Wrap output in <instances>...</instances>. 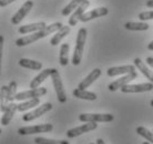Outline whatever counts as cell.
<instances>
[{"label":"cell","mask_w":153,"mask_h":144,"mask_svg":"<svg viewBox=\"0 0 153 144\" xmlns=\"http://www.w3.org/2000/svg\"><path fill=\"white\" fill-rule=\"evenodd\" d=\"M150 104H151V106H153V100L151 101V102H150Z\"/></svg>","instance_id":"cell-38"},{"label":"cell","mask_w":153,"mask_h":144,"mask_svg":"<svg viewBox=\"0 0 153 144\" xmlns=\"http://www.w3.org/2000/svg\"><path fill=\"white\" fill-rule=\"evenodd\" d=\"M69 43H62L61 48H60V56H59V62L62 67L69 63Z\"/></svg>","instance_id":"cell-23"},{"label":"cell","mask_w":153,"mask_h":144,"mask_svg":"<svg viewBox=\"0 0 153 144\" xmlns=\"http://www.w3.org/2000/svg\"><path fill=\"white\" fill-rule=\"evenodd\" d=\"M87 34L88 31L85 28H81L78 31V36H76V48H74V52H73L72 62L73 65H79L82 59V53H83L84 45H85V40H87Z\"/></svg>","instance_id":"cell-2"},{"label":"cell","mask_w":153,"mask_h":144,"mask_svg":"<svg viewBox=\"0 0 153 144\" xmlns=\"http://www.w3.org/2000/svg\"><path fill=\"white\" fill-rule=\"evenodd\" d=\"M139 19L142 21H146V20H151L153 19V11H144L141 12L139 15Z\"/></svg>","instance_id":"cell-31"},{"label":"cell","mask_w":153,"mask_h":144,"mask_svg":"<svg viewBox=\"0 0 153 144\" xmlns=\"http://www.w3.org/2000/svg\"><path fill=\"white\" fill-rule=\"evenodd\" d=\"M81 122H112L114 115L110 113H82L79 115Z\"/></svg>","instance_id":"cell-5"},{"label":"cell","mask_w":153,"mask_h":144,"mask_svg":"<svg viewBox=\"0 0 153 144\" xmlns=\"http://www.w3.org/2000/svg\"><path fill=\"white\" fill-rule=\"evenodd\" d=\"M62 26H63V24H62L61 22L51 23L50 26L45 27L42 30H39V31H37V32L30 33L29 36H25V37H21V38L17 39V40H16V45H17V47H25V46H28V45H31V43L38 41L40 39L46 38L47 36H49V34L57 32L59 29H61Z\"/></svg>","instance_id":"cell-1"},{"label":"cell","mask_w":153,"mask_h":144,"mask_svg":"<svg viewBox=\"0 0 153 144\" xmlns=\"http://www.w3.org/2000/svg\"><path fill=\"white\" fill-rule=\"evenodd\" d=\"M134 71H135V65H122V67H112V68H109L107 71V74L109 76H121V74H128V73H131V72Z\"/></svg>","instance_id":"cell-15"},{"label":"cell","mask_w":153,"mask_h":144,"mask_svg":"<svg viewBox=\"0 0 153 144\" xmlns=\"http://www.w3.org/2000/svg\"><path fill=\"white\" fill-rule=\"evenodd\" d=\"M109 13V9L105 7H101V8H97V9H93L89 12H84L83 15L81 16L80 21L82 22H88L92 19H96V18H100V17H103V16H107Z\"/></svg>","instance_id":"cell-12"},{"label":"cell","mask_w":153,"mask_h":144,"mask_svg":"<svg viewBox=\"0 0 153 144\" xmlns=\"http://www.w3.org/2000/svg\"><path fill=\"white\" fill-rule=\"evenodd\" d=\"M36 144H69V142L65 140H52V139H47V137H38L35 139Z\"/></svg>","instance_id":"cell-28"},{"label":"cell","mask_w":153,"mask_h":144,"mask_svg":"<svg viewBox=\"0 0 153 144\" xmlns=\"http://www.w3.org/2000/svg\"><path fill=\"white\" fill-rule=\"evenodd\" d=\"M123 93H140V92H148L153 90L152 82H146V83L140 84H126L123 88L120 89Z\"/></svg>","instance_id":"cell-11"},{"label":"cell","mask_w":153,"mask_h":144,"mask_svg":"<svg viewBox=\"0 0 153 144\" xmlns=\"http://www.w3.org/2000/svg\"><path fill=\"white\" fill-rule=\"evenodd\" d=\"M39 103H40V99L39 98L29 99L27 101H25V102L18 104V111L25 112V111H27V110H30V109L35 108V106H38Z\"/></svg>","instance_id":"cell-24"},{"label":"cell","mask_w":153,"mask_h":144,"mask_svg":"<svg viewBox=\"0 0 153 144\" xmlns=\"http://www.w3.org/2000/svg\"><path fill=\"white\" fill-rule=\"evenodd\" d=\"M19 65L22 68L30 69V70H35V71H40L42 69V63L39 61L31 60V59H26L22 58L19 60Z\"/></svg>","instance_id":"cell-21"},{"label":"cell","mask_w":153,"mask_h":144,"mask_svg":"<svg viewBox=\"0 0 153 144\" xmlns=\"http://www.w3.org/2000/svg\"><path fill=\"white\" fill-rule=\"evenodd\" d=\"M32 7H33V1H32V0H27V1L21 6V8H20L19 10L12 16V18H11L12 24H16V26L19 24V23L26 18V16L29 13V11L32 9Z\"/></svg>","instance_id":"cell-8"},{"label":"cell","mask_w":153,"mask_h":144,"mask_svg":"<svg viewBox=\"0 0 153 144\" xmlns=\"http://www.w3.org/2000/svg\"><path fill=\"white\" fill-rule=\"evenodd\" d=\"M16 95H17V82L11 81L9 85H8V100L11 103L16 100Z\"/></svg>","instance_id":"cell-30"},{"label":"cell","mask_w":153,"mask_h":144,"mask_svg":"<svg viewBox=\"0 0 153 144\" xmlns=\"http://www.w3.org/2000/svg\"><path fill=\"white\" fill-rule=\"evenodd\" d=\"M4 37L0 36V73H1V60H2V49H4Z\"/></svg>","instance_id":"cell-32"},{"label":"cell","mask_w":153,"mask_h":144,"mask_svg":"<svg viewBox=\"0 0 153 144\" xmlns=\"http://www.w3.org/2000/svg\"><path fill=\"white\" fill-rule=\"evenodd\" d=\"M137 133H138L140 137H144L148 142L153 144V132L149 131L148 129H146L144 126H138L137 128Z\"/></svg>","instance_id":"cell-29"},{"label":"cell","mask_w":153,"mask_h":144,"mask_svg":"<svg viewBox=\"0 0 153 144\" xmlns=\"http://www.w3.org/2000/svg\"><path fill=\"white\" fill-rule=\"evenodd\" d=\"M148 50H150V51H153V41H151L148 45Z\"/></svg>","instance_id":"cell-36"},{"label":"cell","mask_w":153,"mask_h":144,"mask_svg":"<svg viewBox=\"0 0 153 144\" xmlns=\"http://www.w3.org/2000/svg\"><path fill=\"white\" fill-rule=\"evenodd\" d=\"M13 1H16V0H0V7H4V6L11 4Z\"/></svg>","instance_id":"cell-33"},{"label":"cell","mask_w":153,"mask_h":144,"mask_svg":"<svg viewBox=\"0 0 153 144\" xmlns=\"http://www.w3.org/2000/svg\"><path fill=\"white\" fill-rule=\"evenodd\" d=\"M46 94H47L46 88H37V89H30L28 91H22L17 93L16 100L22 101V100H29V99L41 98V96H43V95Z\"/></svg>","instance_id":"cell-10"},{"label":"cell","mask_w":153,"mask_h":144,"mask_svg":"<svg viewBox=\"0 0 153 144\" xmlns=\"http://www.w3.org/2000/svg\"><path fill=\"white\" fill-rule=\"evenodd\" d=\"M51 79H52V84H53V88L54 90H56V93H57L58 101L60 103H65L67 102V94H65V89H63V83H62L61 76H60L59 71H58L57 69H52Z\"/></svg>","instance_id":"cell-3"},{"label":"cell","mask_w":153,"mask_h":144,"mask_svg":"<svg viewBox=\"0 0 153 144\" xmlns=\"http://www.w3.org/2000/svg\"><path fill=\"white\" fill-rule=\"evenodd\" d=\"M51 72H52V69H45L43 71H41L38 76H35L33 79L31 80L30 82V89H37L41 85V83H43L47 80L48 76H51Z\"/></svg>","instance_id":"cell-18"},{"label":"cell","mask_w":153,"mask_h":144,"mask_svg":"<svg viewBox=\"0 0 153 144\" xmlns=\"http://www.w3.org/2000/svg\"><path fill=\"white\" fill-rule=\"evenodd\" d=\"M146 63L148 65H150L151 68H153V57H148V58H146Z\"/></svg>","instance_id":"cell-34"},{"label":"cell","mask_w":153,"mask_h":144,"mask_svg":"<svg viewBox=\"0 0 153 144\" xmlns=\"http://www.w3.org/2000/svg\"><path fill=\"white\" fill-rule=\"evenodd\" d=\"M84 1H85V0H71L69 4L62 9V11H61L62 16H69L74 9H76L81 4H83Z\"/></svg>","instance_id":"cell-27"},{"label":"cell","mask_w":153,"mask_h":144,"mask_svg":"<svg viewBox=\"0 0 153 144\" xmlns=\"http://www.w3.org/2000/svg\"><path fill=\"white\" fill-rule=\"evenodd\" d=\"M142 144H150V142H143Z\"/></svg>","instance_id":"cell-39"},{"label":"cell","mask_w":153,"mask_h":144,"mask_svg":"<svg viewBox=\"0 0 153 144\" xmlns=\"http://www.w3.org/2000/svg\"><path fill=\"white\" fill-rule=\"evenodd\" d=\"M101 70L100 69H94V70H92L91 73L89 74L88 76H85L82 81H81L79 85H78V89H81V90H85V89H88L90 85H91L96 80H98L101 76Z\"/></svg>","instance_id":"cell-14"},{"label":"cell","mask_w":153,"mask_h":144,"mask_svg":"<svg viewBox=\"0 0 153 144\" xmlns=\"http://www.w3.org/2000/svg\"><path fill=\"white\" fill-rule=\"evenodd\" d=\"M70 32V27L69 26H62L61 29H59L57 32H54V36L51 38L50 40V43H51V46H58L61 40L63 38H65Z\"/></svg>","instance_id":"cell-19"},{"label":"cell","mask_w":153,"mask_h":144,"mask_svg":"<svg viewBox=\"0 0 153 144\" xmlns=\"http://www.w3.org/2000/svg\"><path fill=\"white\" fill-rule=\"evenodd\" d=\"M53 130L52 124H38L32 125V126H22L18 130V134L20 135H31V134H37V133H48Z\"/></svg>","instance_id":"cell-4"},{"label":"cell","mask_w":153,"mask_h":144,"mask_svg":"<svg viewBox=\"0 0 153 144\" xmlns=\"http://www.w3.org/2000/svg\"><path fill=\"white\" fill-rule=\"evenodd\" d=\"M146 7L153 8V0H148L146 1Z\"/></svg>","instance_id":"cell-35"},{"label":"cell","mask_w":153,"mask_h":144,"mask_svg":"<svg viewBox=\"0 0 153 144\" xmlns=\"http://www.w3.org/2000/svg\"><path fill=\"white\" fill-rule=\"evenodd\" d=\"M133 62H134L135 68H138L139 70L141 71L142 74L146 76L148 80H150V82H152L153 83V71H151V70L148 68V65H146L140 58H135Z\"/></svg>","instance_id":"cell-20"},{"label":"cell","mask_w":153,"mask_h":144,"mask_svg":"<svg viewBox=\"0 0 153 144\" xmlns=\"http://www.w3.org/2000/svg\"><path fill=\"white\" fill-rule=\"evenodd\" d=\"M17 111H18V104H16V103H13V102L9 103L8 108L4 112V115H2V118H1V121H0V124L4 125V126L9 124V123L11 122L12 118H13V115H15V113Z\"/></svg>","instance_id":"cell-17"},{"label":"cell","mask_w":153,"mask_h":144,"mask_svg":"<svg viewBox=\"0 0 153 144\" xmlns=\"http://www.w3.org/2000/svg\"><path fill=\"white\" fill-rule=\"evenodd\" d=\"M149 24L146 22H126L124 23V28L126 30L130 31H146L149 29Z\"/></svg>","instance_id":"cell-26"},{"label":"cell","mask_w":153,"mask_h":144,"mask_svg":"<svg viewBox=\"0 0 153 144\" xmlns=\"http://www.w3.org/2000/svg\"><path fill=\"white\" fill-rule=\"evenodd\" d=\"M137 76H138L137 71L128 73V74H126L124 76H122V78H120V79H118V80H115V81H113L112 83L109 84L108 89H109L111 92H114V91H117V90H119V89L123 88L124 85H126V84H129L131 81L135 80Z\"/></svg>","instance_id":"cell-9"},{"label":"cell","mask_w":153,"mask_h":144,"mask_svg":"<svg viewBox=\"0 0 153 144\" xmlns=\"http://www.w3.org/2000/svg\"><path fill=\"white\" fill-rule=\"evenodd\" d=\"M98 128V124L97 122H87V124H82L80 126H76V128H73V129H70L67 131V137L69 139H73V137H76L83 134V133H88L90 131H93Z\"/></svg>","instance_id":"cell-7"},{"label":"cell","mask_w":153,"mask_h":144,"mask_svg":"<svg viewBox=\"0 0 153 144\" xmlns=\"http://www.w3.org/2000/svg\"><path fill=\"white\" fill-rule=\"evenodd\" d=\"M72 94L78 99H82V100H88V101H94L97 100V94L94 92L87 91V90H81V89H74Z\"/></svg>","instance_id":"cell-22"},{"label":"cell","mask_w":153,"mask_h":144,"mask_svg":"<svg viewBox=\"0 0 153 144\" xmlns=\"http://www.w3.org/2000/svg\"><path fill=\"white\" fill-rule=\"evenodd\" d=\"M96 144H105V142H104L102 139H98V140H97V143Z\"/></svg>","instance_id":"cell-37"},{"label":"cell","mask_w":153,"mask_h":144,"mask_svg":"<svg viewBox=\"0 0 153 144\" xmlns=\"http://www.w3.org/2000/svg\"><path fill=\"white\" fill-rule=\"evenodd\" d=\"M9 100H8V87L2 85L0 89V111L4 112L6 109L9 105Z\"/></svg>","instance_id":"cell-25"},{"label":"cell","mask_w":153,"mask_h":144,"mask_svg":"<svg viewBox=\"0 0 153 144\" xmlns=\"http://www.w3.org/2000/svg\"><path fill=\"white\" fill-rule=\"evenodd\" d=\"M90 144H96V143H90Z\"/></svg>","instance_id":"cell-41"},{"label":"cell","mask_w":153,"mask_h":144,"mask_svg":"<svg viewBox=\"0 0 153 144\" xmlns=\"http://www.w3.org/2000/svg\"><path fill=\"white\" fill-rule=\"evenodd\" d=\"M45 27H47V24H46V22H43V21L36 22V23H29V24H25V26L19 27L18 32H19L20 34L33 33V32H37V31H39V30H42Z\"/></svg>","instance_id":"cell-16"},{"label":"cell","mask_w":153,"mask_h":144,"mask_svg":"<svg viewBox=\"0 0 153 144\" xmlns=\"http://www.w3.org/2000/svg\"><path fill=\"white\" fill-rule=\"evenodd\" d=\"M51 109H52V104H51L50 102L43 103L42 105L38 106V108H37V109H35L33 111L28 112V113H26L25 115H22V120L25 122L33 121L35 119L40 118V117H41V115H43L45 113L49 112Z\"/></svg>","instance_id":"cell-6"},{"label":"cell","mask_w":153,"mask_h":144,"mask_svg":"<svg viewBox=\"0 0 153 144\" xmlns=\"http://www.w3.org/2000/svg\"><path fill=\"white\" fill-rule=\"evenodd\" d=\"M1 132H2V131H1V128H0V134H1Z\"/></svg>","instance_id":"cell-40"},{"label":"cell","mask_w":153,"mask_h":144,"mask_svg":"<svg viewBox=\"0 0 153 144\" xmlns=\"http://www.w3.org/2000/svg\"><path fill=\"white\" fill-rule=\"evenodd\" d=\"M90 6V1L89 0H85L83 4H81L79 7L76 9V11L73 12L72 15L70 16L69 18V26L70 27H74L78 23V21L80 20L81 16L83 15L84 12H85V10L88 9V7Z\"/></svg>","instance_id":"cell-13"}]
</instances>
